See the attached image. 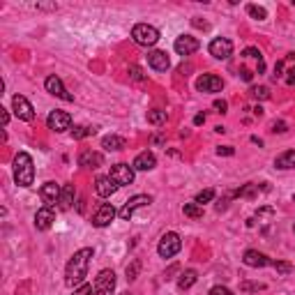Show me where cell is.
<instances>
[{"label":"cell","mask_w":295,"mask_h":295,"mask_svg":"<svg viewBox=\"0 0 295 295\" xmlns=\"http://www.w3.org/2000/svg\"><path fill=\"white\" fill-rule=\"evenodd\" d=\"M102 164H104V155L102 152L83 150L79 155V166H83V169H100Z\"/></svg>","instance_id":"ac0fdd59"},{"label":"cell","mask_w":295,"mask_h":295,"mask_svg":"<svg viewBox=\"0 0 295 295\" xmlns=\"http://www.w3.org/2000/svg\"><path fill=\"white\" fill-rule=\"evenodd\" d=\"M0 113H3V125L7 127V122H10V113H7V109H0Z\"/></svg>","instance_id":"bcb514c9"},{"label":"cell","mask_w":295,"mask_h":295,"mask_svg":"<svg viewBox=\"0 0 295 295\" xmlns=\"http://www.w3.org/2000/svg\"><path fill=\"white\" fill-rule=\"evenodd\" d=\"M74 295H97V293H95V286L83 284V286H79V288H74Z\"/></svg>","instance_id":"d590c367"},{"label":"cell","mask_w":295,"mask_h":295,"mask_svg":"<svg viewBox=\"0 0 295 295\" xmlns=\"http://www.w3.org/2000/svg\"><path fill=\"white\" fill-rule=\"evenodd\" d=\"M240 288L245 290V293H258V290H265L268 286H265V284H251V281H242Z\"/></svg>","instance_id":"836d02e7"},{"label":"cell","mask_w":295,"mask_h":295,"mask_svg":"<svg viewBox=\"0 0 295 295\" xmlns=\"http://www.w3.org/2000/svg\"><path fill=\"white\" fill-rule=\"evenodd\" d=\"M148 122L150 125H164L166 122V111H161V109H152V111H148Z\"/></svg>","instance_id":"4316f807"},{"label":"cell","mask_w":295,"mask_h":295,"mask_svg":"<svg viewBox=\"0 0 295 295\" xmlns=\"http://www.w3.org/2000/svg\"><path fill=\"white\" fill-rule=\"evenodd\" d=\"M249 95L254 97V100H270V90L265 88V85H251V90H249Z\"/></svg>","instance_id":"f1b7e54d"},{"label":"cell","mask_w":295,"mask_h":295,"mask_svg":"<svg viewBox=\"0 0 295 295\" xmlns=\"http://www.w3.org/2000/svg\"><path fill=\"white\" fill-rule=\"evenodd\" d=\"M120 295H132V293H120Z\"/></svg>","instance_id":"f907efd6"},{"label":"cell","mask_w":295,"mask_h":295,"mask_svg":"<svg viewBox=\"0 0 295 295\" xmlns=\"http://www.w3.org/2000/svg\"><path fill=\"white\" fill-rule=\"evenodd\" d=\"M14 182L19 187H30L35 182V164L28 152H19L14 157Z\"/></svg>","instance_id":"7a4b0ae2"},{"label":"cell","mask_w":295,"mask_h":295,"mask_svg":"<svg viewBox=\"0 0 295 295\" xmlns=\"http://www.w3.org/2000/svg\"><path fill=\"white\" fill-rule=\"evenodd\" d=\"M139 270H141V263L139 260H132V265H127V279L134 281L139 277Z\"/></svg>","instance_id":"e575fe53"},{"label":"cell","mask_w":295,"mask_h":295,"mask_svg":"<svg viewBox=\"0 0 295 295\" xmlns=\"http://www.w3.org/2000/svg\"><path fill=\"white\" fill-rule=\"evenodd\" d=\"M115 215H118V210H115L111 203H102L100 208H97V212L92 215V226H97V228H104V226H109L111 221L115 219Z\"/></svg>","instance_id":"7c38bea8"},{"label":"cell","mask_w":295,"mask_h":295,"mask_svg":"<svg viewBox=\"0 0 295 295\" xmlns=\"http://www.w3.org/2000/svg\"><path fill=\"white\" fill-rule=\"evenodd\" d=\"M254 115H256V118H260V115H263V109H260V106H256V109H254Z\"/></svg>","instance_id":"681fc988"},{"label":"cell","mask_w":295,"mask_h":295,"mask_svg":"<svg viewBox=\"0 0 295 295\" xmlns=\"http://www.w3.org/2000/svg\"><path fill=\"white\" fill-rule=\"evenodd\" d=\"M212 106H215L217 113H226V109H228V104H226L224 100H215V104H212Z\"/></svg>","instance_id":"7bdbcfd3"},{"label":"cell","mask_w":295,"mask_h":295,"mask_svg":"<svg viewBox=\"0 0 295 295\" xmlns=\"http://www.w3.org/2000/svg\"><path fill=\"white\" fill-rule=\"evenodd\" d=\"M251 76H254V74H251L249 70H242V72H240V79H242V81H251Z\"/></svg>","instance_id":"f6af8a7d"},{"label":"cell","mask_w":295,"mask_h":295,"mask_svg":"<svg viewBox=\"0 0 295 295\" xmlns=\"http://www.w3.org/2000/svg\"><path fill=\"white\" fill-rule=\"evenodd\" d=\"M134 173H136L134 166H129V164H115V166H111L109 178L118 187H125V185H132V182H134Z\"/></svg>","instance_id":"52a82bcc"},{"label":"cell","mask_w":295,"mask_h":295,"mask_svg":"<svg viewBox=\"0 0 295 295\" xmlns=\"http://www.w3.org/2000/svg\"><path fill=\"white\" fill-rule=\"evenodd\" d=\"M272 134H284V132H288V125H286V122H272Z\"/></svg>","instance_id":"f35d334b"},{"label":"cell","mask_w":295,"mask_h":295,"mask_svg":"<svg viewBox=\"0 0 295 295\" xmlns=\"http://www.w3.org/2000/svg\"><path fill=\"white\" fill-rule=\"evenodd\" d=\"M129 76H132L134 81H143V79H145L143 72H141V67H136V65H132V67H129Z\"/></svg>","instance_id":"60d3db41"},{"label":"cell","mask_w":295,"mask_h":295,"mask_svg":"<svg viewBox=\"0 0 295 295\" xmlns=\"http://www.w3.org/2000/svg\"><path fill=\"white\" fill-rule=\"evenodd\" d=\"M148 65L155 72H166L171 67V58L166 51H150L148 53Z\"/></svg>","instance_id":"e0dca14e"},{"label":"cell","mask_w":295,"mask_h":295,"mask_svg":"<svg viewBox=\"0 0 295 295\" xmlns=\"http://www.w3.org/2000/svg\"><path fill=\"white\" fill-rule=\"evenodd\" d=\"M46 127H49L51 132H67V129H72V115L67 113V111H51L49 113V118H46Z\"/></svg>","instance_id":"8992f818"},{"label":"cell","mask_w":295,"mask_h":295,"mask_svg":"<svg viewBox=\"0 0 295 295\" xmlns=\"http://www.w3.org/2000/svg\"><path fill=\"white\" fill-rule=\"evenodd\" d=\"M217 155H219V157H233L235 148H233V145H219V148H217Z\"/></svg>","instance_id":"8d00e7d4"},{"label":"cell","mask_w":295,"mask_h":295,"mask_svg":"<svg viewBox=\"0 0 295 295\" xmlns=\"http://www.w3.org/2000/svg\"><path fill=\"white\" fill-rule=\"evenodd\" d=\"M92 256H95V249H92V247H83V249L74 251V256L67 260L65 284L70 286V288H79V286H83L85 277H88V268H90Z\"/></svg>","instance_id":"6da1fadb"},{"label":"cell","mask_w":295,"mask_h":295,"mask_svg":"<svg viewBox=\"0 0 295 295\" xmlns=\"http://www.w3.org/2000/svg\"><path fill=\"white\" fill-rule=\"evenodd\" d=\"M256 191H258V185H245L242 189L235 191V196H240V199H251V196H256Z\"/></svg>","instance_id":"4dcf8cb0"},{"label":"cell","mask_w":295,"mask_h":295,"mask_svg":"<svg viewBox=\"0 0 295 295\" xmlns=\"http://www.w3.org/2000/svg\"><path fill=\"white\" fill-rule=\"evenodd\" d=\"M125 145H127V141L122 139V136H118V134H109V136H104V139H102V148H104V150H109V152L122 150Z\"/></svg>","instance_id":"7402d4cb"},{"label":"cell","mask_w":295,"mask_h":295,"mask_svg":"<svg viewBox=\"0 0 295 295\" xmlns=\"http://www.w3.org/2000/svg\"><path fill=\"white\" fill-rule=\"evenodd\" d=\"M182 212H185V217H189V219H201V217H203V208H201L199 203H185L182 205Z\"/></svg>","instance_id":"484cf974"},{"label":"cell","mask_w":295,"mask_h":295,"mask_svg":"<svg viewBox=\"0 0 295 295\" xmlns=\"http://www.w3.org/2000/svg\"><path fill=\"white\" fill-rule=\"evenodd\" d=\"M95 127H88V125H79V127H74V129H72V136H74L76 141L79 139H85V136H92L95 134Z\"/></svg>","instance_id":"83f0119b"},{"label":"cell","mask_w":295,"mask_h":295,"mask_svg":"<svg viewBox=\"0 0 295 295\" xmlns=\"http://www.w3.org/2000/svg\"><path fill=\"white\" fill-rule=\"evenodd\" d=\"M256 217H258V219L268 217V219H270V217H275V208H260V210L256 212Z\"/></svg>","instance_id":"b9f144b4"},{"label":"cell","mask_w":295,"mask_h":295,"mask_svg":"<svg viewBox=\"0 0 295 295\" xmlns=\"http://www.w3.org/2000/svg\"><path fill=\"white\" fill-rule=\"evenodd\" d=\"M196 88H199L201 92H221L224 81H221L217 74H203L199 81H196Z\"/></svg>","instance_id":"9a60e30c"},{"label":"cell","mask_w":295,"mask_h":295,"mask_svg":"<svg viewBox=\"0 0 295 295\" xmlns=\"http://www.w3.org/2000/svg\"><path fill=\"white\" fill-rule=\"evenodd\" d=\"M44 88H46V92H49V95L58 97V100H62V102H74V95H70V92L65 90V85H62L60 76H55V74L46 76Z\"/></svg>","instance_id":"9c48e42d"},{"label":"cell","mask_w":295,"mask_h":295,"mask_svg":"<svg viewBox=\"0 0 295 295\" xmlns=\"http://www.w3.org/2000/svg\"><path fill=\"white\" fill-rule=\"evenodd\" d=\"M132 166H134V171H152L157 166V157L152 155L150 150H143L136 155V159Z\"/></svg>","instance_id":"ffe728a7"},{"label":"cell","mask_w":295,"mask_h":295,"mask_svg":"<svg viewBox=\"0 0 295 295\" xmlns=\"http://www.w3.org/2000/svg\"><path fill=\"white\" fill-rule=\"evenodd\" d=\"M150 203H152V196H148V194H136V196H132L129 201H125V205H122L120 210H118V217H120V219H125V221H129L132 215H134L139 208H145V205H150Z\"/></svg>","instance_id":"5b68a950"},{"label":"cell","mask_w":295,"mask_h":295,"mask_svg":"<svg viewBox=\"0 0 295 295\" xmlns=\"http://www.w3.org/2000/svg\"><path fill=\"white\" fill-rule=\"evenodd\" d=\"M173 46H175V53L178 55H191L201 49V42L191 35H180L178 40H175Z\"/></svg>","instance_id":"5bb4252c"},{"label":"cell","mask_w":295,"mask_h":295,"mask_svg":"<svg viewBox=\"0 0 295 295\" xmlns=\"http://www.w3.org/2000/svg\"><path fill=\"white\" fill-rule=\"evenodd\" d=\"M212 199H215V189H203V191H199V194H196L194 203H199L201 208H203V205H205V203H210Z\"/></svg>","instance_id":"f546056e"},{"label":"cell","mask_w":295,"mask_h":295,"mask_svg":"<svg viewBox=\"0 0 295 295\" xmlns=\"http://www.w3.org/2000/svg\"><path fill=\"white\" fill-rule=\"evenodd\" d=\"M281 70H284V60H279V62L275 65V81L281 76Z\"/></svg>","instance_id":"ee69618b"},{"label":"cell","mask_w":295,"mask_h":295,"mask_svg":"<svg viewBox=\"0 0 295 295\" xmlns=\"http://www.w3.org/2000/svg\"><path fill=\"white\" fill-rule=\"evenodd\" d=\"M275 166H277V169H281V171L295 169V150H286V152H281V155L275 159Z\"/></svg>","instance_id":"603a6c76"},{"label":"cell","mask_w":295,"mask_h":295,"mask_svg":"<svg viewBox=\"0 0 295 295\" xmlns=\"http://www.w3.org/2000/svg\"><path fill=\"white\" fill-rule=\"evenodd\" d=\"M208 295H233V290L226 288V286H215V288H210Z\"/></svg>","instance_id":"ab89813d"},{"label":"cell","mask_w":295,"mask_h":295,"mask_svg":"<svg viewBox=\"0 0 295 295\" xmlns=\"http://www.w3.org/2000/svg\"><path fill=\"white\" fill-rule=\"evenodd\" d=\"M72 203H74V185H65L60 191V199H58V205H60V210H70Z\"/></svg>","instance_id":"cb8c5ba5"},{"label":"cell","mask_w":295,"mask_h":295,"mask_svg":"<svg viewBox=\"0 0 295 295\" xmlns=\"http://www.w3.org/2000/svg\"><path fill=\"white\" fill-rule=\"evenodd\" d=\"M293 5H295V0H293Z\"/></svg>","instance_id":"f5cc1de1"},{"label":"cell","mask_w":295,"mask_h":295,"mask_svg":"<svg viewBox=\"0 0 295 295\" xmlns=\"http://www.w3.org/2000/svg\"><path fill=\"white\" fill-rule=\"evenodd\" d=\"M55 221V210H53V205H42L40 210H37L35 215V228L37 231H49L51 226H53Z\"/></svg>","instance_id":"4fadbf2b"},{"label":"cell","mask_w":295,"mask_h":295,"mask_svg":"<svg viewBox=\"0 0 295 295\" xmlns=\"http://www.w3.org/2000/svg\"><path fill=\"white\" fill-rule=\"evenodd\" d=\"M203 122H205V115H203V113L194 115V125H203Z\"/></svg>","instance_id":"7dc6e473"},{"label":"cell","mask_w":295,"mask_h":295,"mask_svg":"<svg viewBox=\"0 0 295 295\" xmlns=\"http://www.w3.org/2000/svg\"><path fill=\"white\" fill-rule=\"evenodd\" d=\"M12 109H14V115L19 118V120L30 122L32 118H35V109H32V104L25 100L23 95H14V97H12Z\"/></svg>","instance_id":"30bf717a"},{"label":"cell","mask_w":295,"mask_h":295,"mask_svg":"<svg viewBox=\"0 0 295 295\" xmlns=\"http://www.w3.org/2000/svg\"><path fill=\"white\" fill-rule=\"evenodd\" d=\"M180 249H182V240H180V235L175 233V231L164 233V235H161V240H159V245H157V254H159L161 258H173Z\"/></svg>","instance_id":"277c9868"},{"label":"cell","mask_w":295,"mask_h":295,"mask_svg":"<svg viewBox=\"0 0 295 295\" xmlns=\"http://www.w3.org/2000/svg\"><path fill=\"white\" fill-rule=\"evenodd\" d=\"M247 12H249V16H254V19H258V21L268 19V12H265V7H260V5H247Z\"/></svg>","instance_id":"1f68e13d"},{"label":"cell","mask_w":295,"mask_h":295,"mask_svg":"<svg viewBox=\"0 0 295 295\" xmlns=\"http://www.w3.org/2000/svg\"><path fill=\"white\" fill-rule=\"evenodd\" d=\"M208 51H210V55L217 58V60H226V58H231V53H233V42L226 40V37H217V40L210 42Z\"/></svg>","instance_id":"8fae6325"},{"label":"cell","mask_w":295,"mask_h":295,"mask_svg":"<svg viewBox=\"0 0 295 295\" xmlns=\"http://www.w3.org/2000/svg\"><path fill=\"white\" fill-rule=\"evenodd\" d=\"M242 55H245V58H256V60H263V58H260V51L258 49H254V46H249V49H245L242 51Z\"/></svg>","instance_id":"74e56055"},{"label":"cell","mask_w":295,"mask_h":295,"mask_svg":"<svg viewBox=\"0 0 295 295\" xmlns=\"http://www.w3.org/2000/svg\"><path fill=\"white\" fill-rule=\"evenodd\" d=\"M95 293L97 295H113L115 293V272L113 270H102L95 277Z\"/></svg>","instance_id":"ba28073f"},{"label":"cell","mask_w":295,"mask_h":295,"mask_svg":"<svg viewBox=\"0 0 295 295\" xmlns=\"http://www.w3.org/2000/svg\"><path fill=\"white\" fill-rule=\"evenodd\" d=\"M95 191H97V196H102V199H111V196L118 191V185L111 180L109 175H102V178L95 180Z\"/></svg>","instance_id":"d6986e66"},{"label":"cell","mask_w":295,"mask_h":295,"mask_svg":"<svg viewBox=\"0 0 295 295\" xmlns=\"http://www.w3.org/2000/svg\"><path fill=\"white\" fill-rule=\"evenodd\" d=\"M272 268H275L277 272H281V275H290V272H293V265L286 263V260H272Z\"/></svg>","instance_id":"d6a6232c"},{"label":"cell","mask_w":295,"mask_h":295,"mask_svg":"<svg viewBox=\"0 0 295 295\" xmlns=\"http://www.w3.org/2000/svg\"><path fill=\"white\" fill-rule=\"evenodd\" d=\"M132 40L139 46H155L157 42H159V30H157L155 25L136 23L134 28H132Z\"/></svg>","instance_id":"3957f363"},{"label":"cell","mask_w":295,"mask_h":295,"mask_svg":"<svg viewBox=\"0 0 295 295\" xmlns=\"http://www.w3.org/2000/svg\"><path fill=\"white\" fill-rule=\"evenodd\" d=\"M196 279H199L196 270H185V272H182V275H180V279H178V288H180V290L191 288V286L196 284Z\"/></svg>","instance_id":"d4e9b609"},{"label":"cell","mask_w":295,"mask_h":295,"mask_svg":"<svg viewBox=\"0 0 295 295\" xmlns=\"http://www.w3.org/2000/svg\"><path fill=\"white\" fill-rule=\"evenodd\" d=\"M60 191H62V187L58 185V182H46V185H42L40 196L46 201V205H53V203H58V199H60Z\"/></svg>","instance_id":"44dd1931"},{"label":"cell","mask_w":295,"mask_h":295,"mask_svg":"<svg viewBox=\"0 0 295 295\" xmlns=\"http://www.w3.org/2000/svg\"><path fill=\"white\" fill-rule=\"evenodd\" d=\"M242 263L249 265V268H268V265H272V258H268L265 254H260L256 249H247L245 256H242Z\"/></svg>","instance_id":"2e32d148"},{"label":"cell","mask_w":295,"mask_h":295,"mask_svg":"<svg viewBox=\"0 0 295 295\" xmlns=\"http://www.w3.org/2000/svg\"><path fill=\"white\" fill-rule=\"evenodd\" d=\"M251 143H256V145H258V148H260V145H263V141H260L258 136H251Z\"/></svg>","instance_id":"c3c4849f"},{"label":"cell","mask_w":295,"mask_h":295,"mask_svg":"<svg viewBox=\"0 0 295 295\" xmlns=\"http://www.w3.org/2000/svg\"><path fill=\"white\" fill-rule=\"evenodd\" d=\"M293 203H295V194H293Z\"/></svg>","instance_id":"816d5d0a"}]
</instances>
